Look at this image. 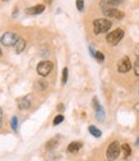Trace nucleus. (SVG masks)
I'll use <instances>...</instances> for the list:
<instances>
[{
	"label": "nucleus",
	"instance_id": "f257e3e1",
	"mask_svg": "<svg viewBox=\"0 0 139 161\" xmlns=\"http://www.w3.org/2000/svg\"><path fill=\"white\" fill-rule=\"evenodd\" d=\"M112 26V22L110 19L106 18H100V19H96L93 21V31L96 35H100V33H105L107 32Z\"/></svg>",
	"mask_w": 139,
	"mask_h": 161
},
{
	"label": "nucleus",
	"instance_id": "f03ea898",
	"mask_svg": "<svg viewBox=\"0 0 139 161\" xmlns=\"http://www.w3.org/2000/svg\"><path fill=\"white\" fill-rule=\"evenodd\" d=\"M123 37H124V31H123L121 28H116V30H114L112 32H110V33L107 35L106 41H107L110 45L115 46V45H117L119 42L121 41Z\"/></svg>",
	"mask_w": 139,
	"mask_h": 161
},
{
	"label": "nucleus",
	"instance_id": "7ed1b4c3",
	"mask_svg": "<svg viewBox=\"0 0 139 161\" xmlns=\"http://www.w3.org/2000/svg\"><path fill=\"white\" fill-rule=\"evenodd\" d=\"M106 155H107V160H110V161L116 160L119 157V155H120V143H119L117 141H114V142L109 146Z\"/></svg>",
	"mask_w": 139,
	"mask_h": 161
},
{
	"label": "nucleus",
	"instance_id": "20e7f679",
	"mask_svg": "<svg viewBox=\"0 0 139 161\" xmlns=\"http://www.w3.org/2000/svg\"><path fill=\"white\" fill-rule=\"evenodd\" d=\"M51 70H52V63L49 62V60H44V62H41L37 65V73L41 77L49 75L51 73Z\"/></svg>",
	"mask_w": 139,
	"mask_h": 161
},
{
	"label": "nucleus",
	"instance_id": "39448f33",
	"mask_svg": "<svg viewBox=\"0 0 139 161\" xmlns=\"http://www.w3.org/2000/svg\"><path fill=\"white\" fill-rule=\"evenodd\" d=\"M18 38H19V37H18L14 32H5V33L2 36V44H3L4 46H8V47H9V46H14Z\"/></svg>",
	"mask_w": 139,
	"mask_h": 161
},
{
	"label": "nucleus",
	"instance_id": "423d86ee",
	"mask_svg": "<svg viewBox=\"0 0 139 161\" xmlns=\"http://www.w3.org/2000/svg\"><path fill=\"white\" fill-rule=\"evenodd\" d=\"M102 13L105 14V17L107 18H114V19H117V21H120V19L124 18V13L119 9H115V8H109V9H104Z\"/></svg>",
	"mask_w": 139,
	"mask_h": 161
},
{
	"label": "nucleus",
	"instance_id": "0eeeda50",
	"mask_svg": "<svg viewBox=\"0 0 139 161\" xmlns=\"http://www.w3.org/2000/svg\"><path fill=\"white\" fill-rule=\"evenodd\" d=\"M119 72L120 73H126L131 69V63H130V59L128 56H124L121 60H120V63H119V67H117Z\"/></svg>",
	"mask_w": 139,
	"mask_h": 161
},
{
	"label": "nucleus",
	"instance_id": "6e6552de",
	"mask_svg": "<svg viewBox=\"0 0 139 161\" xmlns=\"http://www.w3.org/2000/svg\"><path fill=\"white\" fill-rule=\"evenodd\" d=\"M125 2V0H101V9H109V8H114L117 7Z\"/></svg>",
	"mask_w": 139,
	"mask_h": 161
},
{
	"label": "nucleus",
	"instance_id": "1a4fd4ad",
	"mask_svg": "<svg viewBox=\"0 0 139 161\" xmlns=\"http://www.w3.org/2000/svg\"><path fill=\"white\" fill-rule=\"evenodd\" d=\"M93 106H94V110H96V118H97L98 120H104V118H105V111H104V109L101 108L100 103H98V100H97L96 97L93 98Z\"/></svg>",
	"mask_w": 139,
	"mask_h": 161
},
{
	"label": "nucleus",
	"instance_id": "9d476101",
	"mask_svg": "<svg viewBox=\"0 0 139 161\" xmlns=\"http://www.w3.org/2000/svg\"><path fill=\"white\" fill-rule=\"evenodd\" d=\"M42 12H45V5L44 4H38V5H35V7H31V8L26 9V13L27 14H32V15L41 14Z\"/></svg>",
	"mask_w": 139,
	"mask_h": 161
},
{
	"label": "nucleus",
	"instance_id": "9b49d317",
	"mask_svg": "<svg viewBox=\"0 0 139 161\" xmlns=\"http://www.w3.org/2000/svg\"><path fill=\"white\" fill-rule=\"evenodd\" d=\"M18 108L21 110L29 109L31 108V96H26V97H22L21 100H19L18 101Z\"/></svg>",
	"mask_w": 139,
	"mask_h": 161
},
{
	"label": "nucleus",
	"instance_id": "f8f14e48",
	"mask_svg": "<svg viewBox=\"0 0 139 161\" xmlns=\"http://www.w3.org/2000/svg\"><path fill=\"white\" fill-rule=\"evenodd\" d=\"M14 46H15V51H17L18 54H19V53H22V51L26 49V40H23V38H18Z\"/></svg>",
	"mask_w": 139,
	"mask_h": 161
},
{
	"label": "nucleus",
	"instance_id": "ddd939ff",
	"mask_svg": "<svg viewBox=\"0 0 139 161\" xmlns=\"http://www.w3.org/2000/svg\"><path fill=\"white\" fill-rule=\"evenodd\" d=\"M82 148V143L81 142H72L69 146H68V152H78L79 150Z\"/></svg>",
	"mask_w": 139,
	"mask_h": 161
},
{
	"label": "nucleus",
	"instance_id": "4468645a",
	"mask_svg": "<svg viewBox=\"0 0 139 161\" xmlns=\"http://www.w3.org/2000/svg\"><path fill=\"white\" fill-rule=\"evenodd\" d=\"M88 130H89V133H91L93 137H97V138H100V137H101V134H102L100 129H97V128H96V127H93V125H91V127L88 128Z\"/></svg>",
	"mask_w": 139,
	"mask_h": 161
},
{
	"label": "nucleus",
	"instance_id": "2eb2a0df",
	"mask_svg": "<svg viewBox=\"0 0 139 161\" xmlns=\"http://www.w3.org/2000/svg\"><path fill=\"white\" fill-rule=\"evenodd\" d=\"M121 150H123V152H124L125 157L130 156V153H131V148H130V146H129L128 143H124V145L121 146Z\"/></svg>",
	"mask_w": 139,
	"mask_h": 161
},
{
	"label": "nucleus",
	"instance_id": "dca6fc26",
	"mask_svg": "<svg viewBox=\"0 0 139 161\" xmlns=\"http://www.w3.org/2000/svg\"><path fill=\"white\" fill-rule=\"evenodd\" d=\"M10 125H12V129H13L14 132L18 130V118H17V116H13V118H12V120H10Z\"/></svg>",
	"mask_w": 139,
	"mask_h": 161
},
{
	"label": "nucleus",
	"instance_id": "f3484780",
	"mask_svg": "<svg viewBox=\"0 0 139 161\" xmlns=\"http://www.w3.org/2000/svg\"><path fill=\"white\" fill-rule=\"evenodd\" d=\"M93 56H94V58L97 59V62H98V63H104V60H105V56H104V54H102L101 51H96Z\"/></svg>",
	"mask_w": 139,
	"mask_h": 161
},
{
	"label": "nucleus",
	"instance_id": "a211bd4d",
	"mask_svg": "<svg viewBox=\"0 0 139 161\" xmlns=\"http://www.w3.org/2000/svg\"><path fill=\"white\" fill-rule=\"evenodd\" d=\"M63 122H64V116H63L61 114H59V115H56L55 119H54V125H59V124L63 123Z\"/></svg>",
	"mask_w": 139,
	"mask_h": 161
},
{
	"label": "nucleus",
	"instance_id": "6ab92c4d",
	"mask_svg": "<svg viewBox=\"0 0 139 161\" xmlns=\"http://www.w3.org/2000/svg\"><path fill=\"white\" fill-rule=\"evenodd\" d=\"M75 5H77V9L79 12H83V9H84V0H77Z\"/></svg>",
	"mask_w": 139,
	"mask_h": 161
},
{
	"label": "nucleus",
	"instance_id": "aec40b11",
	"mask_svg": "<svg viewBox=\"0 0 139 161\" xmlns=\"http://www.w3.org/2000/svg\"><path fill=\"white\" fill-rule=\"evenodd\" d=\"M68 80V68H64L63 69V75H61V83L65 85Z\"/></svg>",
	"mask_w": 139,
	"mask_h": 161
},
{
	"label": "nucleus",
	"instance_id": "412c9836",
	"mask_svg": "<svg viewBox=\"0 0 139 161\" xmlns=\"http://www.w3.org/2000/svg\"><path fill=\"white\" fill-rule=\"evenodd\" d=\"M134 72H135V75L139 77V58H136L135 63H134Z\"/></svg>",
	"mask_w": 139,
	"mask_h": 161
},
{
	"label": "nucleus",
	"instance_id": "4be33fe9",
	"mask_svg": "<svg viewBox=\"0 0 139 161\" xmlns=\"http://www.w3.org/2000/svg\"><path fill=\"white\" fill-rule=\"evenodd\" d=\"M38 86H40V88H41V90H45L47 87V82H45V80H40Z\"/></svg>",
	"mask_w": 139,
	"mask_h": 161
},
{
	"label": "nucleus",
	"instance_id": "5701e85b",
	"mask_svg": "<svg viewBox=\"0 0 139 161\" xmlns=\"http://www.w3.org/2000/svg\"><path fill=\"white\" fill-rule=\"evenodd\" d=\"M55 142H56V139H52V141H50V142L47 143V146H46V148H51V147H54V146H55V145H54Z\"/></svg>",
	"mask_w": 139,
	"mask_h": 161
},
{
	"label": "nucleus",
	"instance_id": "b1692460",
	"mask_svg": "<svg viewBox=\"0 0 139 161\" xmlns=\"http://www.w3.org/2000/svg\"><path fill=\"white\" fill-rule=\"evenodd\" d=\"M134 53H135V55L139 58V45H135V46H134Z\"/></svg>",
	"mask_w": 139,
	"mask_h": 161
},
{
	"label": "nucleus",
	"instance_id": "393cba45",
	"mask_svg": "<svg viewBox=\"0 0 139 161\" xmlns=\"http://www.w3.org/2000/svg\"><path fill=\"white\" fill-rule=\"evenodd\" d=\"M134 110H135L136 113H139V103H138V104H135V106H134Z\"/></svg>",
	"mask_w": 139,
	"mask_h": 161
},
{
	"label": "nucleus",
	"instance_id": "a878e982",
	"mask_svg": "<svg viewBox=\"0 0 139 161\" xmlns=\"http://www.w3.org/2000/svg\"><path fill=\"white\" fill-rule=\"evenodd\" d=\"M59 110H60V111L64 110V106H63V105H59Z\"/></svg>",
	"mask_w": 139,
	"mask_h": 161
},
{
	"label": "nucleus",
	"instance_id": "bb28decb",
	"mask_svg": "<svg viewBox=\"0 0 139 161\" xmlns=\"http://www.w3.org/2000/svg\"><path fill=\"white\" fill-rule=\"evenodd\" d=\"M2 115H3V110H2V108H0V119H2Z\"/></svg>",
	"mask_w": 139,
	"mask_h": 161
},
{
	"label": "nucleus",
	"instance_id": "cd10ccee",
	"mask_svg": "<svg viewBox=\"0 0 139 161\" xmlns=\"http://www.w3.org/2000/svg\"><path fill=\"white\" fill-rule=\"evenodd\" d=\"M136 146H139V138L136 139Z\"/></svg>",
	"mask_w": 139,
	"mask_h": 161
},
{
	"label": "nucleus",
	"instance_id": "c85d7f7f",
	"mask_svg": "<svg viewBox=\"0 0 139 161\" xmlns=\"http://www.w3.org/2000/svg\"><path fill=\"white\" fill-rule=\"evenodd\" d=\"M2 55H3V53H2V49H0V58H2Z\"/></svg>",
	"mask_w": 139,
	"mask_h": 161
},
{
	"label": "nucleus",
	"instance_id": "c756f323",
	"mask_svg": "<svg viewBox=\"0 0 139 161\" xmlns=\"http://www.w3.org/2000/svg\"><path fill=\"white\" fill-rule=\"evenodd\" d=\"M2 124H3V122H2V119H0V127H2Z\"/></svg>",
	"mask_w": 139,
	"mask_h": 161
},
{
	"label": "nucleus",
	"instance_id": "7c9ffc66",
	"mask_svg": "<svg viewBox=\"0 0 139 161\" xmlns=\"http://www.w3.org/2000/svg\"><path fill=\"white\" fill-rule=\"evenodd\" d=\"M2 2H8V0H2Z\"/></svg>",
	"mask_w": 139,
	"mask_h": 161
}]
</instances>
